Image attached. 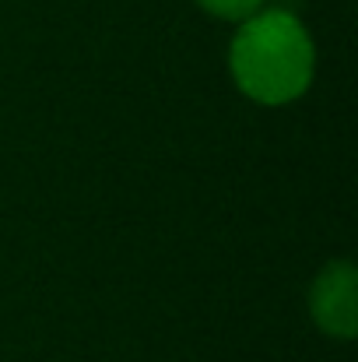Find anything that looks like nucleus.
Segmentation results:
<instances>
[{"instance_id":"nucleus-1","label":"nucleus","mask_w":358,"mask_h":362,"mask_svg":"<svg viewBox=\"0 0 358 362\" xmlns=\"http://www.w3.org/2000/svg\"><path fill=\"white\" fill-rule=\"evenodd\" d=\"M229 67L239 92L260 106L299 99L316 71V49L306 25L288 11H256L239 25Z\"/></svg>"},{"instance_id":"nucleus-2","label":"nucleus","mask_w":358,"mask_h":362,"mask_svg":"<svg viewBox=\"0 0 358 362\" xmlns=\"http://www.w3.org/2000/svg\"><path fill=\"white\" fill-rule=\"evenodd\" d=\"M309 310L323 334L330 338H355L358 331V271L348 260L327 264L313 288H309Z\"/></svg>"},{"instance_id":"nucleus-3","label":"nucleus","mask_w":358,"mask_h":362,"mask_svg":"<svg viewBox=\"0 0 358 362\" xmlns=\"http://www.w3.org/2000/svg\"><path fill=\"white\" fill-rule=\"evenodd\" d=\"M208 14L225 18V21H246L249 14H256L263 7V0H197Z\"/></svg>"}]
</instances>
